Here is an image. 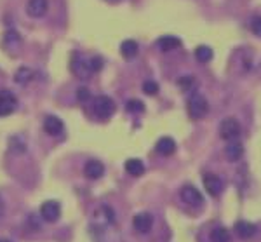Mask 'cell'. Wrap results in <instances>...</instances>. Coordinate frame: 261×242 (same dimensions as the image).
<instances>
[{
  "label": "cell",
  "mask_w": 261,
  "mask_h": 242,
  "mask_svg": "<svg viewBox=\"0 0 261 242\" xmlns=\"http://www.w3.org/2000/svg\"><path fill=\"white\" fill-rule=\"evenodd\" d=\"M89 232L96 242H119V232L115 228V212L108 206H103L94 212Z\"/></svg>",
  "instance_id": "cell-1"
},
{
  "label": "cell",
  "mask_w": 261,
  "mask_h": 242,
  "mask_svg": "<svg viewBox=\"0 0 261 242\" xmlns=\"http://www.w3.org/2000/svg\"><path fill=\"white\" fill-rule=\"evenodd\" d=\"M94 114L98 115V117L101 119H110L113 115V112H115V103H113V99L110 98V96H96L94 98Z\"/></svg>",
  "instance_id": "cell-3"
},
{
  "label": "cell",
  "mask_w": 261,
  "mask_h": 242,
  "mask_svg": "<svg viewBox=\"0 0 261 242\" xmlns=\"http://www.w3.org/2000/svg\"><path fill=\"white\" fill-rule=\"evenodd\" d=\"M32 77H33V73H32L30 68H26V66H21V68L16 72L14 75V80L18 84H21V86H25V84H28L32 80Z\"/></svg>",
  "instance_id": "cell-22"
},
{
  "label": "cell",
  "mask_w": 261,
  "mask_h": 242,
  "mask_svg": "<svg viewBox=\"0 0 261 242\" xmlns=\"http://www.w3.org/2000/svg\"><path fill=\"white\" fill-rule=\"evenodd\" d=\"M9 145H11V150L12 151H25L26 150L25 141L21 140V136H12L11 141H9Z\"/></svg>",
  "instance_id": "cell-25"
},
{
  "label": "cell",
  "mask_w": 261,
  "mask_h": 242,
  "mask_svg": "<svg viewBox=\"0 0 261 242\" xmlns=\"http://www.w3.org/2000/svg\"><path fill=\"white\" fill-rule=\"evenodd\" d=\"M178 84H179V87H181L183 91H188L192 87V84H194V79H192L190 75H187V77H181V79L178 80Z\"/></svg>",
  "instance_id": "cell-29"
},
{
  "label": "cell",
  "mask_w": 261,
  "mask_h": 242,
  "mask_svg": "<svg viewBox=\"0 0 261 242\" xmlns=\"http://www.w3.org/2000/svg\"><path fill=\"white\" fill-rule=\"evenodd\" d=\"M132 225H134L136 232H139V234H148L153 227V216L150 212H139L132 219Z\"/></svg>",
  "instance_id": "cell-10"
},
{
  "label": "cell",
  "mask_w": 261,
  "mask_h": 242,
  "mask_svg": "<svg viewBox=\"0 0 261 242\" xmlns=\"http://www.w3.org/2000/svg\"><path fill=\"white\" fill-rule=\"evenodd\" d=\"M225 155H227V159L230 160V162H235V160L242 159L244 155V147L240 141H230V143L227 145V148H225Z\"/></svg>",
  "instance_id": "cell-14"
},
{
  "label": "cell",
  "mask_w": 261,
  "mask_h": 242,
  "mask_svg": "<svg viewBox=\"0 0 261 242\" xmlns=\"http://www.w3.org/2000/svg\"><path fill=\"white\" fill-rule=\"evenodd\" d=\"M16 106H18L16 96L12 94L11 91H7V89H2V91H0V117L11 115L16 110Z\"/></svg>",
  "instance_id": "cell-5"
},
{
  "label": "cell",
  "mask_w": 261,
  "mask_h": 242,
  "mask_svg": "<svg viewBox=\"0 0 261 242\" xmlns=\"http://www.w3.org/2000/svg\"><path fill=\"white\" fill-rule=\"evenodd\" d=\"M211 241L213 242H230V232L225 227H218L211 232Z\"/></svg>",
  "instance_id": "cell-21"
},
{
  "label": "cell",
  "mask_w": 261,
  "mask_h": 242,
  "mask_svg": "<svg viewBox=\"0 0 261 242\" xmlns=\"http://www.w3.org/2000/svg\"><path fill=\"white\" fill-rule=\"evenodd\" d=\"M44 131L49 136L60 138L65 133V124L60 117H54V115H47L44 119Z\"/></svg>",
  "instance_id": "cell-8"
},
{
  "label": "cell",
  "mask_w": 261,
  "mask_h": 242,
  "mask_svg": "<svg viewBox=\"0 0 261 242\" xmlns=\"http://www.w3.org/2000/svg\"><path fill=\"white\" fill-rule=\"evenodd\" d=\"M0 242H11V241H0Z\"/></svg>",
  "instance_id": "cell-30"
},
{
  "label": "cell",
  "mask_w": 261,
  "mask_h": 242,
  "mask_svg": "<svg viewBox=\"0 0 261 242\" xmlns=\"http://www.w3.org/2000/svg\"><path fill=\"white\" fill-rule=\"evenodd\" d=\"M251 30H253V33L256 35V37L261 38V16H254V18L251 19Z\"/></svg>",
  "instance_id": "cell-27"
},
{
  "label": "cell",
  "mask_w": 261,
  "mask_h": 242,
  "mask_svg": "<svg viewBox=\"0 0 261 242\" xmlns=\"http://www.w3.org/2000/svg\"><path fill=\"white\" fill-rule=\"evenodd\" d=\"M202 180H204V186H205V190H207V193H211L213 197L221 195V192H223V188H225V183L218 174L207 173V174H204V178Z\"/></svg>",
  "instance_id": "cell-7"
},
{
  "label": "cell",
  "mask_w": 261,
  "mask_h": 242,
  "mask_svg": "<svg viewBox=\"0 0 261 242\" xmlns=\"http://www.w3.org/2000/svg\"><path fill=\"white\" fill-rule=\"evenodd\" d=\"M187 110H188V115H190L192 119L198 121V119H204L205 115H207L209 103H207V99H205L204 96L195 92V94H192L190 99H188Z\"/></svg>",
  "instance_id": "cell-2"
},
{
  "label": "cell",
  "mask_w": 261,
  "mask_h": 242,
  "mask_svg": "<svg viewBox=\"0 0 261 242\" xmlns=\"http://www.w3.org/2000/svg\"><path fill=\"white\" fill-rule=\"evenodd\" d=\"M124 167H126V171L130 174V176H141V174L145 173V164H143V160H139V159L126 160Z\"/></svg>",
  "instance_id": "cell-19"
},
{
  "label": "cell",
  "mask_w": 261,
  "mask_h": 242,
  "mask_svg": "<svg viewBox=\"0 0 261 242\" xmlns=\"http://www.w3.org/2000/svg\"><path fill=\"white\" fill-rule=\"evenodd\" d=\"M87 64H89L91 73H98V72H101V70H103L104 61H103V58H101V56H94V58H91V60H87Z\"/></svg>",
  "instance_id": "cell-24"
},
{
  "label": "cell",
  "mask_w": 261,
  "mask_h": 242,
  "mask_svg": "<svg viewBox=\"0 0 261 242\" xmlns=\"http://www.w3.org/2000/svg\"><path fill=\"white\" fill-rule=\"evenodd\" d=\"M139 47H138V42L132 40V38H127L120 44V54H122L126 60H132V58L138 54Z\"/></svg>",
  "instance_id": "cell-18"
},
{
  "label": "cell",
  "mask_w": 261,
  "mask_h": 242,
  "mask_svg": "<svg viewBox=\"0 0 261 242\" xmlns=\"http://www.w3.org/2000/svg\"><path fill=\"white\" fill-rule=\"evenodd\" d=\"M214 56L213 49L207 46H198L197 49H195V58H197V61H200V63H207V61H211Z\"/></svg>",
  "instance_id": "cell-20"
},
{
  "label": "cell",
  "mask_w": 261,
  "mask_h": 242,
  "mask_svg": "<svg viewBox=\"0 0 261 242\" xmlns=\"http://www.w3.org/2000/svg\"><path fill=\"white\" fill-rule=\"evenodd\" d=\"M179 195H181V199L187 202V204L195 206V208L202 206V202H204V197H202V193L198 192L195 186H192V185H185V186H183L181 192H179Z\"/></svg>",
  "instance_id": "cell-9"
},
{
  "label": "cell",
  "mask_w": 261,
  "mask_h": 242,
  "mask_svg": "<svg viewBox=\"0 0 261 242\" xmlns=\"http://www.w3.org/2000/svg\"><path fill=\"white\" fill-rule=\"evenodd\" d=\"M240 131H242V127H240V124H239L237 119L228 117V119H225V121H221L220 136L223 138V140H227V141L237 140V138L240 136Z\"/></svg>",
  "instance_id": "cell-4"
},
{
  "label": "cell",
  "mask_w": 261,
  "mask_h": 242,
  "mask_svg": "<svg viewBox=\"0 0 261 242\" xmlns=\"http://www.w3.org/2000/svg\"><path fill=\"white\" fill-rule=\"evenodd\" d=\"M143 91L148 96H155L157 92H159V84L153 82V80H146V82L143 84Z\"/></svg>",
  "instance_id": "cell-26"
},
{
  "label": "cell",
  "mask_w": 261,
  "mask_h": 242,
  "mask_svg": "<svg viewBox=\"0 0 261 242\" xmlns=\"http://www.w3.org/2000/svg\"><path fill=\"white\" fill-rule=\"evenodd\" d=\"M84 174H86L89 180H99L104 174V166L99 162V160L93 159L84 166Z\"/></svg>",
  "instance_id": "cell-13"
},
{
  "label": "cell",
  "mask_w": 261,
  "mask_h": 242,
  "mask_svg": "<svg viewBox=\"0 0 261 242\" xmlns=\"http://www.w3.org/2000/svg\"><path fill=\"white\" fill-rule=\"evenodd\" d=\"M235 234L240 239H251L256 235V225L251 221H237L235 223Z\"/></svg>",
  "instance_id": "cell-15"
},
{
  "label": "cell",
  "mask_w": 261,
  "mask_h": 242,
  "mask_svg": "<svg viewBox=\"0 0 261 242\" xmlns=\"http://www.w3.org/2000/svg\"><path fill=\"white\" fill-rule=\"evenodd\" d=\"M155 150L159 151L161 155H172L174 150H176V141L169 136H164V138H161V140L157 141Z\"/></svg>",
  "instance_id": "cell-17"
},
{
  "label": "cell",
  "mask_w": 261,
  "mask_h": 242,
  "mask_svg": "<svg viewBox=\"0 0 261 242\" xmlns=\"http://www.w3.org/2000/svg\"><path fill=\"white\" fill-rule=\"evenodd\" d=\"M77 99L78 101L87 103L91 99V91L87 89V87H78L77 89Z\"/></svg>",
  "instance_id": "cell-28"
},
{
  "label": "cell",
  "mask_w": 261,
  "mask_h": 242,
  "mask_svg": "<svg viewBox=\"0 0 261 242\" xmlns=\"http://www.w3.org/2000/svg\"><path fill=\"white\" fill-rule=\"evenodd\" d=\"M179 46H181V40H179L178 37H174V35H164V37H161L157 40V47L161 51H164V53L176 49V47H179Z\"/></svg>",
  "instance_id": "cell-16"
},
{
  "label": "cell",
  "mask_w": 261,
  "mask_h": 242,
  "mask_svg": "<svg viewBox=\"0 0 261 242\" xmlns=\"http://www.w3.org/2000/svg\"><path fill=\"white\" fill-rule=\"evenodd\" d=\"M61 214V206L58 201H45L44 204L40 206V216L42 219L49 221V223H54L60 219Z\"/></svg>",
  "instance_id": "cell-6"
},
{
  "label": "cell",
  "mask_w": 261,
  "mask_h": 242,
  "mask_svg": "<svg viewBox=\"0 0 261 242\" xmlns=\"http://www.w3.org/2000/svg\"><path fill=\"white\" fill-rule=\"evenodd\" d=\"M126 110L130 114H143L145 112V103L139 101V99H129L126 103Z\"/></svg>",
  "instance_id": "cell-23"
},
{
  "label": "cell",
  "mask_w": 261,
  "mask_h": 242,
  "mask_svg": "<svg viewBox=\"0 0 261 242\" xmlns=\"http://www.w3.org/2000/svg\"><path fill=\"white\" fill-rule=\"evenodd\" d=\"M71 70H73V73L78 77V79H87V77H91V70H89V64H87V60H80L78 54H75L73 56Z\"/></svg>",
  "instance_id": "cell-12"
},
{
  "label": "cell",
  "mask_w": 261,
  "mask_h": 242,
  "mask_svg": "<svg viewBox=\"0 0 261 242\" xmlns=\"http://www.w3.org/2000/svg\"><path fill=\"white\" fill-rule=\"evenodd\" d=\"M47 9H49L47 0H30L28 5H26V12L32 18H42L47 12Z\"/></svg>",
  "instance_id": "cell-11"
}]
</instances>
